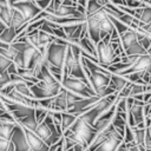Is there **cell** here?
<instances>
[{"instance_id": "cell-5", "label": "cell", "mask_w": 151, "mask_h": 151, "mask_svg": "<svg viewBox=\"0 0 151 151\" xmlns=\"http://www.w3.org/2000/svg\"><path fill=\"white\" fill-rule=\"evenodd\" d=\"M106 18H107V13L105 12L104 7H101L100 9L91 14H86L85 22L87 27V37L94 44L100 41V31H101L103 22L105 21Z\"/></svg>"}, {"instance_id": "cell-21", "label": "cell", "mask_w": 151, "mask_h": 151, "mask_svg": "<svg viewBox=\"0 0 151 151\" xmlns=\"http://www.w3.org/2000/svg\"><path fill=\"white\" fill-rule=\"evenodd\" d=\"M144 4L142 2V1H139V0H125V6L126 7H129V8H139V7H142Z\"/></svg>"}, {"instance_id": "cell-20", "label": "cell", "mask_w": 151, "mask_h": 151, "mask_svg": "<svg viewBox=\"0 0 151 151\" xmlns=\"http://www.w3.org/2000/svg\"><path fill=\"white\" fill-rule=\"evenodd\" d=\"M0 151H14V147L9 140L0 138Z\"/></svg>"}, {"instance_id": "cell-16", "label": "cell", "mask_w": 151, "mask_h": 151, "mask_svg": "<svg viewBox=\"0 0 151 151\" xmlns=\"http://www.w3.org/2000/svg\"><path fill=\"white\" fill-rule=\"evenodd\" d=\"M15 125H17V122L7 123V122H1L0 120V138L9 140L11 136H12L14 129H15Z\"/></svg>"}, {"instance_id": "cell-23", "label": "cell", "mask_w": 151, "mask_h": 151, "mask_svg": "<svg viewBox=\"0 0 151 151\" xmlns=\"http://www.w3.org/2000/svg\"><path fill=\"white\" fill-rule=\"evenodd\" d=\"M48 151H64V139L61 138L59 142H57L55 144L50 146Z\"/></svg>"}, {"instance_id": "cell-32", "label": "cell", "mask_w": 151, "mask_h": 151, "mask_svg": "<svg viewBox=\"0 0 151 151\" xmlns=\"http://www.w3.org/2000/svg\"><path fill=\"white\" fill-rule=\"evenodd\" d=\"M146 5H150V6H151V0H150V1H149V2L146 4Z\"/></svg>"}, {"instance_id": "cell-8", "label": "cell", "mask_w": 151, "mask_h": 151, "mask_svg": "<svg viewBox=\"0 0 151 151\" xmlns=\"http://www.w3.org/2000/svg\"><path fill=\"white\" fill-rule=\"evenodd\" d=\"M131 73H139L140 77H143L144 74H151V57L147 54V52L145 54L138 55L136 60L130 65V67L120 74L127 76Z\"/></svg>"}, {"instance_id": "cell-3", "label": "cell", "mask_w": 151, "mask_h": 151, "mask_svg": "<svg viewBox=\"0 0 151 151\" xmlns=\"http://www.w3.org/2000/svg\"><path fill=\"white\" fill-rule=\"evenodd\" d=\"M67 47H68L67 45L61 44V42L57 41L55 39L48 45L47 50L45 52H42V55L45 57L48 67H55V68L63 70Z\"/></svg>"}, {"instance_id": "cell-7", "label": "cell", "mask_w": 151, "mask_h": 151, "mask_svg": "<svg viewBox=\"0 0 151 151\" xmlns=\"http://www.w3.org/2000/svg\"><path fill=\"white\" fill-rule=\"evenodd\" d=\"M145 103L142 100H137L134 98H127V118L126 124L131 127L138 126L145 123V113H144Z\"/></svg>"}, {"instance_id": "cell-4", "label": "cell", "mask_w": 151, "mask_h": 151, "mask_svg": "<svg viewBox=\"0 0 151 151\" xmlns=\"http://www.w3.org/2000/svg\"><path fill=\"white\" fill-rule=\"evenodd\" d=\"M61 87L83 98L97 96L92 86L86 79H80V78H74V77H64L61 79Z\"/></svg>"}, {"instance_id": "cell-14", "label": "cell", "mask_w": 151, "mask_h": 151, "mask_svg": "<svg viewBox=\"0 0 151 151\" xmlns=\"http://www.w3.org/2000/svg\"><path fill=\"white\" fill-rule=\"evenodd\" d=\"M35 112V111H34ZM31 113V114H28V116H26V117H24V118H21V119H18L17 122L21 125V126H24V127H26V129H28V130H32V131H35V129H37V126H38V120H37V117H35V113Z\"/></svg>"}, {"instance_id": "cell-18", "label": "cell", "mask_w": 151, "mask_h": 151, "mask_svg": "<svg viewBox=\"0 0 151 151\" xmlns=\"http://www.w3.org/2000/svg\"><path fill=\"white\" fill-rule=\"evenodd\" d=\"M78 116L73 114V113H70V112H61V130H63V133L64 131H66L77 119Z\"/></svg>"}, {"instance_id": "cell-31", "label": "cell", "mask_w": 151, "mask_h": 151, "mask_svg": "<svg viewBox=\"0 0 151 151\" xmlns=\"http://www.w3.org/2000/svg\"><path fill=\"white\" fill-rule=\"evenodd\" d=\"M150 91H151V86H150ZM147 103H151V98L149 99V101H147Z\"/></svg>"}, {"instance_id": "cell-33", "label": "cell", "mask_w": 151, "mask_h": 151, "mask_svg": "<svg viewBox=\"0 0 151 151\" xmlns=\"http://www.w3.org/2000/svg\"><path fill=\"white\" fill-rule=\"evenodd\" d=\"M70 1H72V2H76V4H77V0H70Z\"/></svg>"}, {"instance_id": "cell-34", "label": "cell", "mask_w": 151, "mask_h": 151, "mask_svg": "<svg viewBox=\"0 0 151 151\" xmlns=\"http://www.w3.org/2000/svg\"><path fill=\"white\" fill-rule=\"evenodd\" d=\"M17 1H22V0H14V2H17Z\"/></svg>"}, {"instance_id": "cell-29", "label": "cell", "mask_w": 151, "mask_h": 151, "mask_svg": "<svg viewBox=\"0 0 151 151\" xmlns=\"http://www.w3.org/2000/svg\"><path fill=\"white\" fill-rule=\"evenodd\" d=\"M147 85L151 86V74H150V77H149V79H147Z\"/></svg>"}, {"instance_id": "cell-6", "label": "cell", "mask_w": 151, "mask_h": 151, "mask_svg": "<svg viewBox=\"0 0 151 151\" xmlns=\"http://www.w3.org/2000/svg\"><path fill=\"white\" fill-rule=\"evenodd\" d=\"M119 40L125 55H142L146 53V50L138 41L136 31L132 28H127L125 32L119 34Z\"/></svg>"}, {"instance_id": "cell-9", "label": "cell", "mask_w": 151, "mask_h": 151, "mask_svg": "<svg viewBox=\"0 0 151 151\" xmlns=\"http://www.w3.org/2000/svg\"><path fill=\"white\" fill-rule=\"evenodd\" d=\"M123 142H124V134L120 133L117 129H114V126H112V129L103 139V142L93 151H116Z\"/></svg>"}, {"instance_id": "cell-19", "label": "cell", "mask_w": 151, "mask_h": 151, "mask_svg": "<svg viewBox=\"0 0 151 151\" xmlns=\"http://www.w3.org/2000/svg\"><path fill=\"white\" fill-rule=\"evenodd\" d=\"M12 64H14L12 60H9L8 58H6V57H4V55L0 54V73H6L7 70H8V67Z\"/></svg>"}, {"instance_id": "cell-22", "label": "cell", "mask_w": 151, "mask_h": 151, "mask_svg": "<svg viewBox=\"0 0 151 151\" xmlns=\"http://www.w3.org/2000/svg\"><path fill=\"white\" fill-rule=\"evenodd\" d=\"M11 81V76L6 72V73H0V90L6 86L8 83Z\"/></svg>"}, {"instance_id": "cell-35", "label": "cell", "mask_w": 151, "mask_h": 151, "mask_svg": "<svg viewBox=\"0 0 151 151\" xmlns=\"http://www.w3.org/2000/svg\"><path fill=\"white\" fill-rule=\"evenodd\" d=\"M147 117H149V118H151V113H150V114H149V116H147Z\"/></svg>"}, {"instance_id": "cell-25", "label": "cell", "mask_w": 151, "mask_h": 151, "mask_svg": "<svg viewBox=\"0 0 151 151\" xmlns=\"http://www.w3.org/2000/svg\"><path fill=\"white\" fill-rule=\"evenodd\" d=\"M145 133L151 137V118L149 117L145 118Z\"/></svg>"}, {"instance_id": "cell-1", "label": "cell", "mask_w": 151, "mask_h": 151, "mask_svg": "<svg viewBox=\"0 0 151 151\" xmlns=\"http://www.w3.org/2000/svg\"><path fill=\"white\" fill-rule=\"evenodd\" d=\"M29 88L35 99L44 100L55 97L61 90V83L51 73L48 65H44L38 76V81Z\"/></svg>"}, {"instance_id": "cell-26", "label": "cell", "mask_w": 151, "mask_h": 151, "mask_svg": "<svg viewBox=\"0 0 151 151\" xmlns=\"http://www.w3.org/2000/svg\"><path fill=\"white\" fill-rule=\"evenodd\" d=\"M116 151H130V150H129L127 145H126V144H125V143L123 142V143H122V144H120V145L118 146V149H117Z\"/></svg>"}, {"instance_id": "cell-12", "label": "cell", "mask_w": 151, "mask_h": 151, "mask_svg": "<svg viewBox=\"0 0 151 151\" xmlns=\"http://www.w3.org/2000/svg\"><path fill=\"white\" fill-rule=\"evenodd\" d=\"M24 132H25V136H26V139H27V143H28V146H29V151H48L50 146L42 140L40 139L34 131L32 130H28L24 126H21Z\"/></svg>"}, {"instance_id": "cell-15", "label": "cell", "mask_w": 151, "mask_h": 151, "mask_svg": "<svg viewBox=\"0 0 151 151\" xmlns=\"http://www.w3.org/2000/svg\"><path fill=\"white\" fill-rule=\"evenodd\" d=\"M0 20L7 26H11L12 22V6L8 4H0Z\"/></svg>"}, {"instance_id": "cell-27", "label": "cell", "mask_w": 151, "mask_h": 151, "mask_svg": "<svg viewBox=\"0 0 151 151\" xmlns=\"http://www.w3.org/2000/svg\"><path fill=\"white\" fill-rule=\"evenodd\" d=\"M87 1H88V0H77V5H79V6H83V7H85V8H86Z\"/></svg>"}, {"instance_id": "cell-10", "label": "cell", "mask_w": 151, "mask_h": 151, "mask_svg": "<svg viewBox=\"0 0 151 151\" xmlns=\"http://www.w3.org/2000/svg\"><path fill=\"white\" fill-rule=\"evenodd\" d=\"M12 6L15 7L17 9H19V11L22 13V15L25 17V19H26L27 22H29L32 19H34V18L41 12V9L37 6L35 1H33V0L17 1V2H14Z\"/></svg>"}, {"instance_id": "cell-24", "label": "cell", "mask_w": 151, "mask_h": 151, "mask_svg": "<svg viewBox=\"0 0 151 151\" xmlns=\"http://www.w3.org/2000/svg\"><path fill=\"white\" fill-rule=\"evenodd\" d=\"M52 0H35V4L37 6L41 9V11H45L50 5H51Z\"/></svg>"}, {"instance_id": "cell-11", "label": "cell", "mask_w": 151, "mask_h": 151, "mask_svg": "<svg viewBox=\"0 0 151 151\" xmlns=\"http://www.w3.org/2000/svg\"><path fill=\"white\" fill-rule=\"evenodd\" d=\"M9 142L12 143V145L14 147V151H29V146H28L25 132H24L21 125L18 122H17L15 129H14L12 136H11Z\"/></svg>"}, {"instance_id": "cell-2", "label": "cell", "mask_w": 151, "mask_h": 151, "mask_svg": "<svg viewBox=\"0 0 151 151\" xmlns=\"http://www.w3.org/2000/svg\"><path fill=\"white\" fill-rule=\"evenodd\" d=\"M34 132L48 146H52L53 144H55L57 142H59L63 138V132H60L57 129V126L52 119V116L50 113H47V116L44 118V120L38 124Z\"/></svg>"}, {"instance_id": "cell-30", "label": "cell", "mask_w": 151, "mask_h": 151, "mask_svg": "<svg viewBox=\"0 0 151 151\" xmlns=\"http://www.w3.org/2000/svg\"><path fill=\"white\" fill-rule=\"evenodd\" d=\"M0 4H7V0H0Z\"/></svg>"}, {"instance_id": "cell-13", "label": "cell", "mask_w": 151, "mask_h": 151, "mask_svg": "<svg viewBox=\"0 0 151 151\" xmlns=\"http://www.w3.org/2000/svg\"><path fill=\"white\" fill-rule=\"evenodd\" d=\"M131 81H129V79L125 76L122 74H116V73H111V81H110V86L117 92L119 93L120 91H123Z\"/></svg>"}, {"instance_id": "cell-28", "label": "cell", "mask_w": 151, "mask_h": 151, "mask_svg": "<svg viewBox=\"0 0 151 151\" xmlns=\"http://www.w3.org/2000/svg\"><path fill=\"white\" fill-rule=\"evenodd\" d=\"M6 27H7V26H6V25H5V24H4V22L0 20V33H1V32H2V31L6 28Z\"/></svg>"}, {"instance_id": "cell-17", "label": "cell", "mask_w": 151, "mask_h": 151, "mask_svg": "<svg viewBox=\"0 0 151 151\" xmlns=\"http://www.w3.org/2000/svg\"><path fill=\"white\" fill-rule=\"evenodd\" d=\"M17 35H18V33H17V29L14 28V27H12V26H9V27H6L1 33H0V41H2V42H5V44H12L14 40H15V38H17Z\"/></svg>"}]
</instances>
